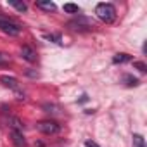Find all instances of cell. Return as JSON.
Returning <instances> with one entry per match:
<instances>
[{
	"label": "cell",
	"instance_id": "cell-11",
	"mask_svg": "<svg viewBox=\"0 0 147 147\" xmlns=\"http://www.w3.org/2000/svg\"><path fill=\"white\" fill-rule=\"evenodd\" d=\"M131 144H133V147H145V140L140 133H135L131 137Z\"/></svg>",
	"mask_w": 147,
	"mask_h": 147
},
{
	"label": "cell",
	"instance_id": "cell-12",
	"mask_svg": "<svg viewBox=\"0 0 147 147\" xmlns=\"http://www.w3.org/2000/svg\"><path fill=\"white\" fill-rule=\"evenodd\" d=\"M123 82H125V85H126V87H138V85H140V82H138L137 78H133L131 75H125Z\"/></svg>",
	"mask_w": 147,
	"mask_h": 147
},
{
	"label": "cell",
	"instance_id": "cell-9",
	"mask_svg": "<svg viewBox=\"0 0 147 147\" xmlns=\"http://www.w3.org/2000/svg\"><path fill=\"white\" fill-rule=\"evenodd\" d=\"M130 61H131V55H130V54H125V52L116 54V55L113 57V62H114V64H125V62H130Z\"/></svg>",
	"mask_w": 147,
	"mask_h": 147
},
{
	"label": "cell",
	"instance_id": "cell-18",
	"mask_svg": "<svg viewBox=\"0 0 147 147\" xmlns=\"http://www.w3.org/2000/svg\"><path fill=\"white\" fill-rule=\"evenodd\" d=\"M133 67H137L140 73H145V71H147V66H145L144 62H140V61H135V62H133Z\"/></svg>",
	"mask_w": 147,
	"mask_h": 147
},
{
	"label": "cell",
	"instance_id": "cell-15",
	"mask_svg": "<svg viewBox=\"0 0 147 147\" xmlns=\"http://www.w3.org/2000/svg\"><path fill=\"white\" fill-rule=\"evenodd\" d=\"M43 109L47 113H50V114H57L59 113V106H55V104H43Z\"/></svg>",
	"mask_w": 147,
	"mask_h": 147
},
{
	"label": "cell",
	"instance_id": "cell-19",
	"mask_svg": "<svg viewBox=\"0 0 147 147\" xmlns=\"http://www.w3.org/2000/svg\"><path fill=\"white\" fill-rule=\"evenodd\" d=\"M85 147H100V145L95 144V142H92V140H87V142H85Z\"/></svg>",
	"mask_w": 147,
	"mask_h": 147
},
{
	"label": "cell",
	"instance_id": "cell-7",
	"mask_svg": "<svg viewBox=\"0 0 147 147\" xmlns=\"http://www.w3.org/2000/svg\"><path fill=\"white\" fill-rule=\"evenodd\" d=\"M11 138H12V142H14L16 147H26V138H24L23 131L11 130Z\"/></svg>",
	"mask_w": 147,
	"mask_h": 147
},
{
	"label": "cell",
	"instance_id": "cell-6",
	"mask_svg": "<svg viewBox=\"0 0 147 147\" xmlns=\"http://www.w3.org/2000/svg\"><path fill=\"white\" fill-rule=\"evenodd\" d=\"M0 82H2V85L4 87H7V88H11V90H19V82L14 78V76H7V75H4V76H0Z\"/></svg>",
	"mask_w": 147,
	"mask_h": 147
},
{
	"label": "cell",
	"instance_id": "cell-2",
	"mask_svg": "<svg viewBox=\"0 0 147 147\" xmlns=\"http://www.w3.org/2000/svg\"><path fill=\"white\" fill-rule=\"evenodd\" d=\"M0 31L5 33V35H9V36H18V35H21L23 28H21V24H18L14 19H11V18H7V16H2V14H0Z\"/></svg>",
	"mask_w": 147,
	"mask_h": 147
},
{
	"label": "cell",
	"instance_id": "cell-5",
	"mask_svg": "<svg viewBox=\"0 0 147 147\" xmlns=\"http://www.w3.org/2000/svg\"><path fill=\"white\" fill-rule=\"evenodd\" d=\"M21 57H23L24 61H28V62H35V61H36V52H35L33 47L23 45V47H21Z\"/></svg>",
	"mask_w": 147,
	"mask_h": 147
},
{
	"label": "cell",
	"instance_id": "cell-14",
	"mask_svg": "<svg viewBox=\"0 0 147 147\" xmlns=\"http://www.w3.org/2000/svg\"><path fill=\"white\" fill-rule=\"evenodd\" d=\"M64 12H69V14H78L80 12V7L76 4H64Z\"/></svg>",
	"mask_w": 147,
	"mask_h": 147
},
{
	"label": "cell",
	"instance_id": "cell-4",
	"mask_svg": "<svg viewBox=\"0 0 147 147\" xmlns=\"http://www.w3.org/2000/svg\"><path fill=\"white\" fill-rule=\"evenodd\" d=\"M36 130L43 135H54L61 130V125L54 119H43V121H38L36 123Z\"/></svg>",
	"mask_w": 147,
	"mask_h": 147
},
{
	"label": "cell",
	"instance_id": "cell-17",
	"mask_svg": "<svg viewBox=\"0 0 147 147\" xmlns=\"http://www.w3.org/2000/svg\"><path fill=\"white\" fill-rule=\"evenodd\" d=\"M45 38H47V40H50V42H54V43H57V45H61V43H62L61 35H45Z\"/></svg>",
	"mask_w": 147,
	"mask_h": 147
},
{
	"label": "cell",
	"instance_id": "cell-13",
	"mask_svg": "<svg viewBox=\"0 0 147 147\" xmlns=\"http://www.w3.org/2000/svg\"><path fill=\"white\" fill-rule=\"evenodd\" d=\"M16 11H19V12H26L28 11V5L24 4V2H16V0H11V2H9Z\"/></svg>",
	"mask_w": 147,
	"mask_h": 147
},
{
	"label": "cell",
	"instance_id": "cell-10",
	"mask_svg": "<svg viewBox=\"0 0 147 147\" xmlns=\"http://www.w3.org/2000/svg\"><path fill=\"white\" fill-rule=\"evenodd\" d=\"M36 7H38V9H43V11H47V12H54V11H55V4H54V2H43V0H38V2H36Z\"/></svg>",
	"mask_w": 147,
	"mask_h": 147
},
{
	"label": "cell",
	"instance_id": "cell-8",
	"mask_svg": "<svg viewBox=\"0 0 147 147\" xmlns=\"http://www.w3.org/2000/svg\"><path fill=\"white\" fill-rule=\"evenodd\" d=\"M9 125H11V128L12 130H18V131H23V128H24V123L19 119V118H16V116H9Z\"/></svg>",
	"mask_w": 147,
	"mask_h": 147
},
{
	"label": "cell",
	"instance_id": "cell-16",
	"mask_svg": "<svg viewBox=\"0 0 147 147\" xmlns=\"http://www.w3.org/2000/svg\"><path fill=\"white\" fill-rule=\"evenodd\" d=\"M11 62V55H7L5 52H0V66H7Z\"/></svg>",
	"mask_w": 147,
	"mask_h": 147
},
{
	"label": "cell",
	"instance_id": "cell-3",
	"mask_svg": "<svg viewBox=\"0 0 147 147\" xmlns=\"http://www.w3.org/2000/svg\"><path fill=\"white\" fill-rule=\"evenodd\" d=\"M67 28H71L73 31H90L94 28V24H92V21L88 18L78 16L76 19H73V21L67 23Z\"/></svg>",
	"mask_w": 147,
	"mask_h": 147
},
{
	"label": "cell",
	"instance_id": "cell-1",
	"mask_svg": "<svg viewBox=\"0 0 147 147\" xmlns=\"http://www.w3.org/2000/svg\"><path fill=\"white\" fill-rule=\"evenodd\" d=\"M95 14H97V18H99L102 23H113V21L116 19V7H114L113 4L102 2V4H97Z\"/></svg>",
	"mask_w": 147,
	"mask_h": 147
}]
</instances>
